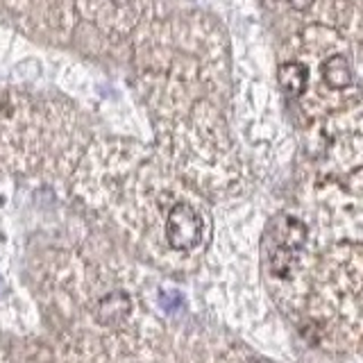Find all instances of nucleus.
I'll use <instances>...</instances> for the list:
<instances>
[{"mask_svg":"<svg viewBox=\"0 0 363 363\" xmlns=\"http://www.w3.org/2000/svg\"><path fill=\"white\" fill-rule=\"evenodd\" d=\"M306 238V227L291 216H284L270 232L268 268L279 279H293L300 270V250Z\"/></svg>","mask_w":363,"mask_h":363,"instance_id":"f257e3e1","label":"nucleus"},{"mask_svg":"<svg viewBox=\"0 0 363 363\" xmlns=\"http://www.w3.org/2000/svg\"><path fill=\"white\" fill-rule=\"evenodd\" d=\"M202 218L189 204H175L166 220L168 245L175 250H191L202 241Z\"/></svg>","mask_w":363,"mask_h":363,"instance_id":"f03ea898","label":"nucleus"},{"mask_svg":"<svg viewBox=\"0 0 363 363\" xmlns=\"http://www.w3.org/2000/svg\"><path fill=\"white\" fill-rule=\"evenodd\" d=\"M132 311V300L123 291H113L105 298H100L96 304V318L100 325H118Z\"/></svg>","mask_w":363,"mask_h":363,"instance_id":"7ed1b4c3","label":"nucleus"},{"mask_svg":"<svg viewBox=\"0 0 363 363\" xmlns=\"http://www.w3.org/2000/svg\"><path fill=\"white\" fill-rule=\"evenodd\" d=\"M323 77L332 89H345L354 82V77H352V68H350V64L343 55L329 57V60L323 64Z\"/></svg>","mask_w":363,"mask_h":363,"instance_id":"20e7f679","label":"nucleus"},{"mask_svg":"<svg viewBox=\"0 0 363 363\" xmlns=\"http://www.w3.org/2000/svg\"><path fill=\"white\" fill-rule=\"evenodd\" d=\"M306 82H309V73H306L304 64L289 62L279 68V84L289 96H302Z\"/></svg>","mask_w":363,"mask_h":363,"instance_id":"39448f33","label":"nucleus"}]
</instances>
